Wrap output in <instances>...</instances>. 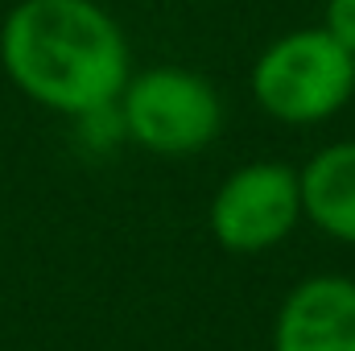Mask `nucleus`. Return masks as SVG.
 Listing matches in <instances>:
<instances>
[{
	"label": "nucleus",
	"instance_id": "7",
	"mask_svg": "<svg viewBox=\"0 0 355 351\" xmlns=\"http://www.w3.org/2000/svg\"><path fill=\"white\" fill-rule=\"evenodd\" d=\"M322 29L355 54V0H327V21H322Z\"/></svg>",
	"mask_w": 355,
	"mask_h": 351
},
{
	"label": "nucleus",
	"instance_id": "1",
	"mask_svg": "<svg viewBox=\"0 0 355 351\" xmlns=\"http://www.w3.org/2000/svg\"><path fill=\"white\" fill-rule=\"evenodd\" d=\"M0 67L33 103L91 116L120 99L132 54L116 17L95 0H21L0 25Z\"/></svg>",
	"mask_w": 355,
	"mask_h": 351
},
{
	"label": "nucleus",
	"instance_id": "4",
	"mask_svg": "<svg viewBox=\"0 0 355 351\" xmlns=\"http://www.w3.org/2000/svg\"><path fill=\"white\" fill-rule=\"evenodd\" d=\"M211 236L227 252L277 248L302 219V178L285 162L240 166L211 198Z\"/></svg>",
	"mask_w": 355,
	"mask_h": 351
},
{
	"label": "nucleus",
	"instance_id": "3",
	"mask_svg": "<svg viewBox=\"0 0 355 351\" xmlns=\"http://www.w3.org/2000/svg\"><path fill=\"white\" fill-rule=\"evenodd\" d=\"M120 128L149 153L186 157L207 149L223 128L219 91L182 67H153L128 75L120 91Z\"/></svg>",
	"mask_w": 355,
	"mask_h": 351
},
{
	"label": "nucleus",
	"instance_id": "2",
	"mask_svg": "<svg viewBox=\"0 0 355 351\" xmlns=\"http://www.w3.org/2000/svg\"><path fill=\"white\" fill-rule=\"evenodd\" d=\"M252 95L281 124H322L355 95V54L322 25L293 29L261 50Z\"/></svg>",
	"mask_w": 355,
	"mask_h": 351
},
{
	"label": "nucleus",
	"instance_id": "5",
	"mask_svg": "<svg viewBox=\"0 0 355 351\" xmlns=\"http://www.w3.org/2000/svg\"><path fill=\"white\" fill-rule=\"evenodd\" d=\"M272 351H355L352 277H310L293 285L272 323Z\"/></svg>",
	"mask_w": 355,
	"mask_h": 351
},
{
	"label": "nucleus",
	"instance_id": "6",
	"mask_svg": "<svg viewBox=\"0 0 355 351\" xmlns=\"http://www.w3.org/2000/svg\"><path fill=\"white\" fill-rule=\"evenodd\" d=\"M302 215L339 244L355 248V141L318 149L302 170Z\"/></svg>",
	"mask_w": 355,
	"mask_h": 351
}]
</instances>
